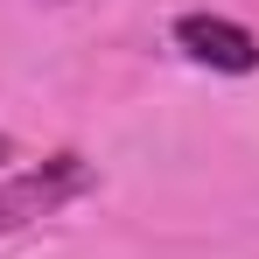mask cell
Wrapping results in <instances>:
<instances>
[{
    "label": "cell",
    "mask_w": 259,
    "mask_h": 259,
    "mask_svg": "<svg viewBox=\"0 0 259 259\" xmlns=\"http://www.w3.org/2000/svg\"><path fill=\"white\" fill-rule=\"evenodd\" d=\"M91 182V161L84 154H49V161H35V168L7 175L0 182V231H21V224H35V217H56L70 196H84Z\"/></svg>",
    "instance_id": "cell-1"
},
{
    "label": "cell",
    "mask_w": 259,
    "mask_h": 259,
    "mask_svg": "<svg viewBox=\"0 0 259 259\" xmlns=\"http://www.w3.org/2000/svg\"><path fill=\"white\" fill-rule=\"evenodd\" d=\"M175 49L203 70H224V77H252L259 70V35L231 14H175Z\"/></svg>",
    "instance_id": "cell-2"
},
{
    "label": "cell",
    "mask_w": 259,
    "mask_h": 259,
    "mask_svg": "<svg viewBox=\"0 0 259 259\" xmlns=\"http://www.w3.org/2000/svg\"><path fill=\"white\" fill-rule=\"evenodd\" d=\"M0 161H14V140H7V133H0Z\"/></svg>",
    "instance_id": "cell-3"
}]
</instances>
